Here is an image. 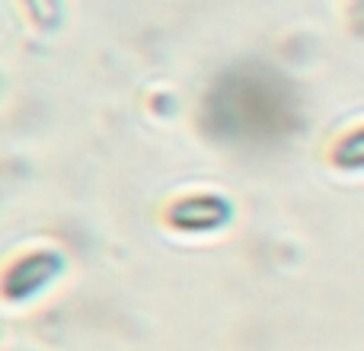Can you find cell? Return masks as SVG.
<instances>
[{"instance_id":"cell-1","label":"cell","mask_w":364,"mask_h":351,"mask_svg":"<svg viewBox=\"0 0 364 351\" xmlns=\"http://www.w3.org/2000/svg\"><path fill=\"white\" fill-rule=\"evenodd\" d=\"M64 271V259L58 249H32L26 256H16L4 271L0 294L10 303L32 301L38 291H45Z\"/></svg>"},{"instance_id":"cell-2","label":"cell","mask_w":364,"mask_h":351,"mask_svg":"<svg viewBox=\"0 0 364 351\" xmlns=\"http://www.w3.org/2000/svg\"><path fill=\"white\" fill-rule=\"evenodd\" d=\"M233 217V205L218 192L179 195L164 207V220L179 233H214L227 227Z\"/></svg>"},{"instance_id":"cell-3","label":"cell","mask_w":364,"mask_h":351,"mask_svg":"<svg viewBox=\"0 0 364 351\" xmlns=\"http://www.w3.org/2000/svg\"><path fill=\"white\" fill-rule=\"evenodd\" d=\"M329 160L342 173H361L364 170V125L342 134L333 144V151H329Z\"/></svg>"},{"instance_id":"cell-4","label":"cell","mask_w":364,"mask_h":351,"mask_svg":"<svg viewBox=\"0 0 364 351\" xmlns=\"http://www.w3.org/2000/svg\"><path fill=\"white\" fill-rule=\"evenodd\" d=\"M19 6H23L26 19H29L36 29H58L64 19V6L61 0H19Z\"/></svg>"}]
</instances>
